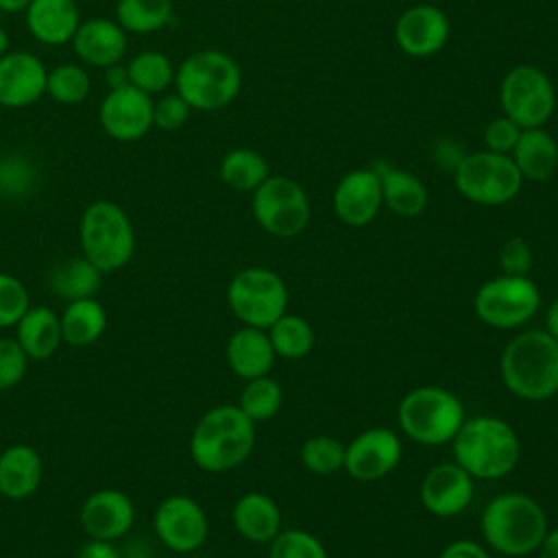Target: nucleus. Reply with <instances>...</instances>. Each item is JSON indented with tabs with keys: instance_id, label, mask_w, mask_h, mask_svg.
<instances>
[{
	"instance_id": "nucleus-1",
	"label": "nucleus",
	"mask_w": 558,
	"mask_h": 558,
	"mask_svg": "<svg viewBox=\"0 0 558 558\" xmlns=\"http://www.w3.org/2000/svg\"><path fill=\"white\" fill-rule=\"evenodd\" d=\"M549 530L543 506L527 493H499L480 514L484 543L508 558H523L538 551Z\"/></svg>"
},
{
	"instance_id": "nucleus-2",
	"label": "nucleus",
	"mask_w": 558,
	"mask_h": 558,
	"mask_svg": "<svg viewBox=\"0 0 558 558\" xmlns=\"http://www.w3.org/2000/svg\"><path fill=\"white\" fill-rule=\"evenodd\" d=\"M504 386L523 401H547L558 395V340L545 329L514 336L501 351Z\"/></svg>"
},
{
	"instance_id": "nucleus-3",
	"label": "nucleus",
	"mask_w": 558,
	"mask_h": 558,
	"mask_svg": "<svg viewBox=\"0 0 558 558\" xmlns=\"http://www.w3.org/2000/svg\"><path fill=\"white\" fill-rule=\"evenodd\" d=\"M253 447L255 423L238 403H222L207 410L190 436V456L207 473H225L240 466Z\"/></svg>"
},
{
	"instance_id": "nucleus-4",
	"label": "nucleus",
	"mask_w": 558,
	"mask_h": 558,
	"mask_svg": "<svg viewBox=\"0 0 558 558\" xmlns=\"http://www.w3.org/2000/svg\"><path fill=\"white\" fill-rule=\"evenodd\" d=\"M453 462L473 480H499L514 471L521 445L514 427L490 414L464 418L451 440Z\"/></svg>"
},
{
	"instance_id": "nucleus-5",
	"label": "nucleus",
	"mask_w": 558,
	"mask_h": 558,
	"mask_svg": "<svg viewBox=\"0 0 558 558\" xmlns=\"http://www.w3.org/2000/svg\"><path fill=\"white\" fill-rule=\"evenodd\" d=\"M174 87L192 111H216L231 105L240 94L242 70L222 50H198L177 68Z\"/></svg>"
},
{
	"instance_id": "nucleus-6",
	"label": "nucleus",
	"mask_w": 558,
	"mask_h": 558,
	"mask_svg": "<svg viewBox=\"0 0 558 558\" xmlns=\"http://www.w3.org/2000/svg\"><path fill=\"white\" fill-rule=\"evenodd\" d=\"M78 244L102 275L124 268L135 253V229L129 214L113 201H94L78 220Z\"/></svg>"
},
{
	"instance_id": "nucleus-7",
	"label": "nucleus",
	"mask_w": 558,
	"mask_h": 558,
	"mask_svg": "<svg viewBox=\"0 0 558 558\" xmlns=\"http://www.w3.org/2000/svg\"><path fill=\"white\" fill-rule=\"evenodd\" d=\"M464 418V405L458 395L440 386H418L405 392L397 408L401 432L427 447L451 442Z\"/></svg>"
},
{
	"instance_id": "nucleus-8",
	"label": "nucleus",
	"mask_w": 558,
	"mask_h": 558,
	"mask_svg": "<svg viewBox=\"0 0 558 558\" xmlns=\"http://www.w3.org/2000/svg\"><path fill=\"white\" fill-rule=\"evenodd\" d=\"M456 190L471 203L497 207L510 203L523 185V177L510 155L477 150L462 155L453 168Z\"/></svg>"
},
{
	"instance_id": "nucleus-9",
	"label": "nucleus",
	"mask_w": 558,
	"mask_h": 558,
	"mask_svg": "<svg viewBox=\"0 0 558 558\" xmlns=\"http://www.w3.org/2000/svg\"><path fill=\"white\" fill-rule=\"evenodd\" d=\"M286 281L270 268L248 266L238 270L227 286V303L233 316L248 327L268 329L288 312Z\"/></svg>"
},
{
	"instance_id": "nucleus-10",
	"label": "nucleus",
	"mask_w": 558,
	"mask_h": 558,
	"mask_svg": "<svg viewBox=\"0 0 558 558\" xmlns=\"http://www.w3.org/2000/svg\"><path fill=\"white\" fill-rule=\"evenodd\" d=\"M541 307V290L525 275H499L480 286L473 299L477 318L495 329L523 327Z\"/></svg>"
},
{
	"instance_id": "nucleus-11",
	"label": "nucleus",
	"mask_w": 558,
	"mask_h": 558,
	"mask_svg": "<svg viewBox=\"0 0 558 558\" xmlns=\"http://www.w3.org/2000/svg\"><path fill=\"white\" fill-rule=\"evenodd\" d=\"M253 218L275 238H294L310 222V198L301 183L283 174H270L251 201Z\"/></svg>"
},
{
	"instance_id": "nucleus-12",
	"label": "nucleus",
	"mask_w": 558,
	"mask_h": 558,
	"mask_svg": "<svg viewBox=\"0 0 558 558\" xmlns=\"http://www.w3.org/2000/svg\"><path fill=\"white\" fill-rule=\"evenodd\" d=\"M504 116L521 129L545 126L556 111V89L549 76L536 65H514L499 87Z\"/></svg>"
},
{
	"instance_id": "nucleus-13",
	"label": "nucleus",
	"mask_w": 558,
	"mask_h": 558,
	"mask_svg": "<svg viewBox=\"0 0 558 558\" xmlns=\"http://www.w3.org/2000/svg\"><path fill=\"white\" fill-rule=\"evenodd\" d=\"M153 527L159 541L177 554L196 551L209 534V521L203 506L187 495L166 497L153 514Z\"/></svg>"
},
{
	"instance_id": "nucleus-14",
	"label": "nucleus",
	"mask_w": 558,
	"mask_h": 558,
	"mask_svg": "<svg viewBox=\"0 0 558 558\" xmlns=\"http://www.w3.org/2000/svg\"><path fill=\"white\" fill-rule=\"evenodd\" d=\"M153 96L131 83L107 92L98 107L102 131L116 142H137L153 129Z\"/></svg>"
},
{
	"instance_id": "nucleus-15",
	"label": "nucleus",
	"mask_w": 558,
	"mask_h": 558,
	"mask_svg": "<svg viewBox=\"0 0 558 558\" xmlns=\"http://www.w3.org/2000/svg\"><path fill=\"white\" fill-rule=\"evenodd\" d=\"M401 438L390 427H368L344 445V471L357 482H377L401 462Z\"/></svg>"
},
{
	"instance_id": "nucleus-16",
	"label": "nucleus",
	"mask_w": 558,
	"mask_h": 558,
	"mask_svg": "<svg viewBox=\"0 0 558 558\" xmlns=\"http://www.w3.org/2000/svg\"><path fill=\"white\" fill-rule=\"evenodd\" d=\"M475 495V480L456 462L432 466L421 486L418 497L423 508L440 519H451L464 512Z\"/></svg>"
},
{
	"instance_id": "nucleus-17",
	"label": "nucleus",
	"mask_w": 558,
	"mask_h": 558,
	"mask_svg": "<svg viewBox=\"0 0 558 558\" xmlns=\"http://www.w3.org/2000/svg\"><path fill=\"white\" fill-rule=\"evenodd\" d=\"M451 24L442 9L434 4H412L395 22V41L408 54L416 59L432 57L449 41Z\"/></svg>"
},
{
	"instance_id": "nucleus-18",
	"label": "nucleus",
	"mask_w": 558,
	"mask_h": 558,
	"mask_svg": "<svg viewBox=\"0 0 558 558\" xmlns=\"http://www.w3.org/2000/svg\"><path fill=\"white\" fill-rule=\"evenodd\" d=\"M384 205L381 181L375 168H357L347 172L333 187L331 207L347 227L371 225Z\"/></svg>"
},
{
	"instance_id": "nucleus-19",
	"label": "nucleus",
	"mask_w": 558,
	"mask_h": 558,
	"mask_svg": "<svg viewBox=\"0 0 558 558\" xmlns=\"http://www.w3.org/2000/svg\"><path fill=\"white\" fill-rule=\"evenodd\" d=\"M48 70L28 50H9L0 57V107L24 109L46 94Z\"/></svg>"
},
{
	"instance_id": "nucleus-20",
	"label": "nucleus",
	"mask_w": 558,
	"mask_h": 558,
	"mask_svg": "<svg viewBox=\"0 0 558 558\" xmlns=\"http://www.w3.org/2000/svg\"><path fill=\"white\" fill-rule=\"evenodd\" d=\"M78 521L87 538L116 543L131 532L135 523V506L126 493L118 488H100L83 501Z\"/></svg>"
},
{
	"instance_id": "nucleus-21",
	"label": "nucleus",
	"mask_w": 558,
	"mask_h": 558,
	"mask_svg": "<svg viewBox=\"0 0 558 558\" xmlns=\"http://www.w3.org/2000/svg\"><path fill=\"white\" fill-rule=\"evenodd\" d=\"M72 46L85 65L107 70L122 61L126 52V31L116 20L92 17L81 22Z\"/></svg>"
},
{
	"instance_id": "nucleus-22",
	"label": "nucleus",
	"mask_w": 558,
	"mask_h": 558,
	"mask_svg": "<svg viewBox=\"0 0 558 558\" xmlns=\"http://www.w3.org/2000/svg\"><path fill=\"white\" fill-rule=\"evenodd\" d=\"M24 13L28 33L46 46L72 41L81 26L76 0H31Z\"/></svg>"
},
{
	"instance_id": "nucleus-23",
	"label": "nucleus",
	"mask_w": 558,
	"mask_h": 558,
	"mask_svg": "<svg viewBox=\"0 0 558 558\" xmlns=\"http://www.w3.org/2000/svg\"><path fill=\"white\" fill-rule=\"evenodd\" d=\"M225 357L229 368L244 381L268 375L277 360L266 329L248 325H242L229 336Z\"/></svg>"
},
{
	"instance_id": "nucleus-24",
	"label": "nucleus",
	"mask_w": 558,
	"mask_h": 558,
	"mask_svg": "<svg viewBox=\"0 0 558 558\" xmlns=\"http://www.w3.org/2000/svg\"><path fill=\"white\" fill-rule=\"evenodd\" d=\"M231 521L242 538L251 543H270L281 530V510L270 495L251 490L233 504Z\"/></svg>"
},
{
	"instance_id": "nucleus-25",
	"label": "nucleus",
	"mask_w": 558,
	"mask_h": 558,
	"mask_svg": "<svg viewBox=\"0 0 558 558\" xmlns=\"http://www.w3.org/2000/svg\"><path fill=\"white\" fill-rule=\"evenodd\" d=\"M41 458L31 445H9L0 453V495L13 501L31 497L41 484Z\"/></svg>"
},
{
	"instance_id": "nucleus-26",
	"label": "nucleus",
	"mask_w": 558,
	"mask_h": 558,
	"mask_svg": "<svg viewBox=\"0 0 558 558\" xmlns=\"http://www.w3.org/2000/svg\"><path fill=\"white\" fill-rule=\"evenodd\" d=\"M523 181H549L558 170V142L545 126L523 129L510 153Z\"/></svg>"
},
{
	"instance_id": "nucleus-27",
	"label": "nucleus",
	"mask_w": 558,
	"mask_h": 558,
	"mask_svg": "<svg viewBox=\"0 0 558 558\" xmlns=\"http://www.w3.org/2000/svg\"><path fill=\"white\" fill-rule=\"evenodd\" d=\"M375 170L381 181L384 205L392 214H397L401 218H416L425 211L429 194H427L425 183L416 174L401 170V168H392L384 161L377 163Z\"/></svg>"
},
{
	"instance_id": "nucleus-28",
	"label": "nucleus",
	"mask_w": 558,
	"mask_h": 558,
	"mask_svg": "<svg viewBox=\"0 0 558 558\" xmlns=\"http://www.w3.org/2000/svg\"><path fill=\"white\" fill-rule=\"evenodd\" d=\"M15 329V340L22 344L28 360H48L57 353L59 344L63 342L61 318L46 305H31L17 320Z\"/></svg>"
},
{
	"instance_id": "nucleus-29",
	"label": "nucleus",
	"mask_w": 558,
	"mask_h": 558,
	"mask_svg": "<svg viewBox=\"0 0 558 558\" xmlns=\"http://www.w3.org/2000/svg\"><path fill=\"white\" fill-rule=\"evenodd\" d=\"M59 318L63 342L70 347H89L107 329V312L96 296L70 301Z\"/></svg>"
},
{
	"instance_id": "nucleus-30",
	"label": "nucleus",
	"mask_w": 558,
	"mask_h": 558,
	"mask_svg": "<svg viewBox=\"0 0 558 558\" xmlns=\"http://www.w3.org/2000/svg\"><path fill=\"white\" fill-rule=\"evenodd\" d=\"M102 277L105 275L89 259H85L81 255V257H72V259L57 264L50 270L48 286L59 299L70 303L76 299L96 296V292L102 283Z\"/></svg>"
},
{
	"instance_id": "nucleus-31",
	"label": "nucleus",
	"mask_w": 558,
	"mask_h": 558,
	"mask_svg": "<svg viewBox=\"0 0 558 558\" xmlns=\"http://www.w3.org/2000/svg\"><path fill=\"white\" fill-rule=\"evenodd\" d=\"M218 174L235 192H255L268 177V161L253 148H233L222 155Z\"/></svg>"
},
{
	"instance_id": "nucleus-32",
	"label": "nucleus",
	"mask_w": 558,
	"mask_h": 558,
	"mask_svg": "<svg viewBox=\"0 0 558 558\" xmlns=\"http://www.w3.org/2000/svg\"><path fill=\"white\" fill-rule=\"evenodd\" d=\"M270 344L277 357L283 360H301L314 347V329L312 325L299 314H281L268 329H266Z\"/></svg>"
},
{
	"instance_id": "nucleus-33",
	"label": "nucleus",
	"mask_w": 558,
	"mask_h": 558,
	"mask_svg": "<svg viewBox=\"0 0 558 558\" xmlns=\"http://www.w3.org/2000/svg\"><path fill=\"white\" fill-rule=\"evenodd\" d=\"M172 20V0H118L116 22L126 33H155Z\"/></svg>"
},
{
	"instance_id": "nucleus-34",
	"label": "nucleus",
	"mask_w": 558,
	"mask_h": 558,
	"mask_svg": "<svg viewBox=\"0 0 558 558\" xmlns=\"http://www.w3.org/2000/svg\"><path fill=\"white\" fill-rule=\"evenodd\" d=\"M174 72L172 61L159 50H144L126 63L129 83L148 96L166 92L174 83Z\"/></svg>"
},
{
	"instance_id": "nucleus-35",
	"label": "nucleus",
	"mask_w": 558,
	"mask_h": 558,
	"mask_svg": "<svg viewBox=\"0 0 558 558\" xmlns=\"http://www.w3.org/2000/svg\"><path fill=\"white\" fill-rule=\"evenodd\" d=\"M281 403H283V390L279 381H275L270 375L246 379L238 399V408L253 423L272 418L281 410Z\"/></svg>"
},
{
	"instance_id": "nucleus-36",
	"label": "nucleus",
	"mask_w": 558,
	"mask_h": 558,
	"mask_svg": "<svg viewBox=\"0 0 558 558\" xmlns=\"http://www.w3.org/2000/svg\"><path fill=\"white\" fill-rule=\"evenodd\" d=\"M92 78L83 65L61 63L48 72L46 94L61 105H78L87 98Z\"/></svg>"
},
{
	"instance_id": "nucleus-37",
	"label": "nucleus",
	"mask_w": 558,
	"mask_h": 558,
	"mask_svg": "<svg viewBox=\"0 0 558 558\" xmlns=\"http://www.w3.org/2000/svg\"><path fill=\"white\" fill-rule=\"evenodd\" d=\"M301 462L310 473L331 475L344 466V445L333 436H312L301 445Z\"/></svg>"
},
{
	"instance_id": "nucleus-38",
	"label": "nucleus",
	"mask_w": 558,
	"mask_h": 558,
	"mask_svg": "<svg viewBox=\"0 0 558 558\" xmlns=\"http://www.w3.org/2000/svg\"><path fill=\"white\" fill-rule=\"evenodd\" d=\"M268 558H327V549L318 536L307 530H279L270 541Z\"/></svg>"
},
{
	"instance_id": "nucleus-39",
	"label": "nucleus",
	"mask_w": 558,
	"mask_h": 558,
	"mask_svg": "<svg viewBox=\"0 0 558 558\" xmlns=\"http://www.w3.org/2000/svg\"><path fill=\"white\" fill-rule=\"evenodd\" d=\"M28 307L31 299L26 286L17 277L0 272V329L15 327Z\"/></svg>"
},
{
	"instance_id": "nucleus-40",
	"label": "nucleus",
	"mask_w": 558,
	"mask_h": 558,
	"mask_svg": "<svg viewBox=\"0 0 558 558\" xmlns=\"http://www.w3.org/2000/svg\"><path fill=\"white\" fill-rule=\"evenodd\" d=\"M28 368V355L15 338H0V390L17 386Z\"/></svg>"
},
{
	"instance_id": "nucleus-41",
	"label": "nucleus",
	"mask_w": 558,
	"mask_h": 558,
	"mask_svg": "<svg viewBox=\"0 0 558 558\" xmlns=\"http://www.w3.org/2000/svg\"><path fill=\"white\" fill-rule=\"evenodd\" d=\"M190 113L192 107L177 92L166 94L153 105V126L161 131H177L190 120Z\"/></svg>"
},
{
	"instance_id": "nucleus-42",
	"label": "nucleus",
	"mask_w": 558,
	"mask_h": 558,
	"mask_svg": "<svg viewBox=\"0 0 558 558\" xmlns=\"http://www.w3.org/2000/svg\"><path fill=\"white\" fill-rule=\"evenodd\" d=\"M497 259H499V268L504 275H519V277H525L534 264L532 246L527 244V240H523L519 235H514L501 244Z\"/></svg>"
},
{
	"instance_id": "nucleus-43",
	"label": "nucleus",
	"mask_w": 558,
	"mask_h": 558,
	"mask_svg": "<svg viewBox=\"0 0 558 558\" xmlns=\"http://www.w3.org/2000/svg\"><path fill=\"white\" fill-rule=\"evenodd\" d=\"M521 126L514 124L510 118L506 116H499L495 120H490L484 129V144H486V150H493V153H501V155H510L512 148L517 146L519 142V135H521Z\"/></svg>"
},
{
	"instance_id": "nucleus-44",
	"label": "nucleus",
	"mask_w": 558,
	"mask_h": 558,
	"mask_svg": "<svg viewBox=\"0 0 558 558\" xmlns=\"http://www.w3.org/2000/svg\"><path fill=\"white\" fill-rule=\"evenodd\" d=\"M438 558H493L490 551L471 538H460L449 543Z\"/></svg>"
},
{
	"instance_id": "nucleus-45",
	"label": "nucleus",
	"mask_w": 558,
	"mask_h": 558,
	"mask_svg": "<svg viewBox=\"0 0 558 558\" xmlns=\"http://www.w3.org/2000/svg\"><path fill=\"white\" fill-rule=\"evenodd\" d=\"M76 558H122L120 549L116 547L113 541H102V538H87Z\"/></svg>"
},
{
	"instance_id": "nucleus-46",
	"label": "nucleus",
	"mask_w": 558,
	"mask_h": 558,
	"mask_svg": "<svg viewBox=\"0 0 558 558\" xmlns=\"http://www.w3.org/2000/svg\"><path fill=\"white\" fill-rule=\"evenodd\" d=\"M536 554H538V558H558V527L547 530Z\"/></svg>"
},
{
	"instance_id": "nucleus-47",
	"label": "nucleus",
	"mask_w": 558,
	"mask_h": 558,
	"mask_svg": "<svg viewBox=\"0 0 558 558\" xmlns=\"http://www.w3.org/2000/svg\"><path fill=\"white\" fill-rule=\"evenodd\" d=\"M107 83H109V89H113V87H120V85H126V83H129L126 65L122 68V65L118 63V65H111V68H107Z\"/></svg>"
},
{
	"instance_id": "nucleus-48",
	"label": "nucleus",
	"mask_w": 558,
	"mask_h": 558,
	"mask_svg": "<svg viewBox=\"0 0 558 558\" xmlns=\"http://www.w3.org/2000/svg\"><path fill=\"white\" fill-rule=\"evenodd\" d=\"M545 331L558 340V296L551 301L545 316Z\"/></svg>"
},
{
	"instance_id": "nucleus-49",
	"label": "nucleus",
	"mask_w": 558,
	"mask_h": 558,
	"mask_svg": "<svg viewBox=\"0 0 558 558\" xmlns=\"http://www.w3.org/2000/svg\"><path fill=\"white\" fill-rule=\"evenodd\" d=\"M31 0H0V13H17L28 7Z\"/></svg>"
},
{
	"instance_id": "nucleus-50",
	"label": "nucleus",
	"mask_w": 558,
	"mask_h": 558,
	"mask_svg": "<svg viewBox=\"0 0 558 558\" xmlns=\"http://www.w3.org/2000/svg\"><path fill=\"white\" fill-rule=\"evenodd\" d=\"M7 52H9V35H7V31L0 26V57L7 54Z\"/></svg>"
},
{
	"instance_id": "nucleus-51",
	"label": "nucleus",
	"mask_w": 558,
	"mask_h": 558,
	"mask_svg": "<svg viewBox=\"0 0 558 558\" xmlns=\"http://www.w3.org/2000/svg\"><path fill=\"white\" fill-rule=\"evenodd\" d=\"M0 185H2V163H0Z\"/></svg>"
}]
</instances>
